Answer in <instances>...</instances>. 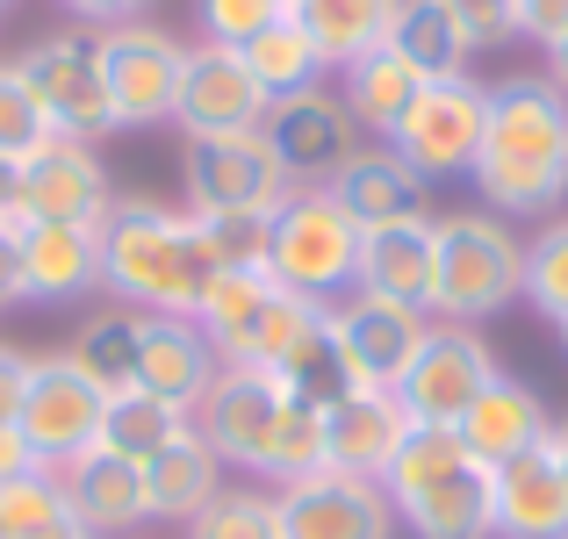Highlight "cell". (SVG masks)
Wrapping results in <instances>:
<instances>
[{"mask_svg": "<svg viewBox=\"0 0 568 539\" xmlns=\"http://www.w3.org/2000/svg\"><path fill=\"white\" fill-rule=\"evenodd\" d=\"M475 187L489 216H555L568 194V94L547 72L489 87V130L475 152Z\"/></svg>", "mask_w": 568, "mask_h": 539, "instance_id": "6da1fadb", "label": "cell"}, {"mask_svg": "<svg viewBox=\"0 0 568 539\" xmlns=\"http://www.w3.org/2000/svg\"><path fill=\"white\" fill-rule=\"evenodd\" d=\"M216 266L194 245V216L152 202V194H115L101 216V288L144 317H194Z\"/></svg>", "mask_w": 568, "mask_h": 539, "instance_id": "7a4b0ae2", "label": "cell"}, {"mask_svg": "<svg viewBox=\"0 0 568 539\" xmlns=\"http://www.w3.org/2000/svg\"><path fill=\"white\" fill-rule=\"evenodd\" d=\"M382 489L396 504V526H410L417 539H497V526H489V468L446 425L403 431Z\"/></svg>", "mask_w": 568, "mask_h": 539, "instance_id": "3957f363", "label": "cell"}, {"mask_svg": "<svg viewBox=\"0 0 568 539\" xmlns=\"http://www.w3.org/2000/svg\"><path fill=\"white\" fill-rule=\"evenodd\" d=\"M526 295V237L489 209L432 216V317L483 324Z\"/></svg>", "mask_w": 568, "mask_h": 539, "instance_id": "277c9868", "label": "cell"}, {"mask_svg": "<svg viewBox=\"0 0 568 539\" xmlns=\"http://www.w3.org/2000/svg\"><path fill=\"white\" fill-rule=\"evenodd\" d=\"M361 223L332 202V187H295L274 209V237H266V274L274 288L303 295V303H346L361 288Z\"/></svg>", "mask_w": 568, "mask_h": 539, "instance_id": "5b68a950", "label": "cell"}, {"mask_svg": "<svg viewBox=\"0 0 568 539\" xmlns=\"http://www.w3.org/2000/svg\"><path fill=\"white\" fill-rule=\"evenodd\" d=\"M101 410H109V388L72 353H29V388L22 410H14V431H22L37 468H65L72 454H87L101 439Z\"/></svg>", "mask_w": 568, "mask_h": 539, "instance_id": "8992f818", "label": "cell"}, {"mask_svg": "<svg viewBox=\"0 0 568 539\" xmlns=\"http://www.w3.org/2000/svg\"><path fill=\"white\" fill-rule=\"evenodd\" d=\"M22 87L37 94L51 138L72 144H101L115 130L109 87H101V58H94V29H58V37H37L22 58H14Z\"/></svg>", "mask_w": 568, "mask_h": 539, "instance_id": "52a82bcc", "label": "cell"}, {"mask_svg": "<svg viewBox=\"0 0 568 539\" xmlns=\"http://www.w3.org/2000/svg\"><path fill=\"white\" fill-rule=\"evenodd\" d=\"M483 130H489V87L468 80V72H454V80H425V94L388 130V144H396L403 166L432 187V180H468L475 173Z\"/></svg>", "mask_w": 568, "mask_h": 539, "instance_id": "ba28073f", "label": "cell"}, {"mask_svg": "<svg viewBox=\"0 0 568 539\" xmlns=\"http://www.w3.org/2000/svg\"><path fill=\"white\" fill-rule=\"evenodd\" d=\"M94 58H101V87H109L115 130H152L173 123V94H181V65L187 43L166 37L159 22H109L94 29Z\"/></svg>", "mask_w": 568, "mask_h": 539, "instance_id": "9c48e42d", "label": "cell"}, {"mask_svg": "<svg viewBox=\"0 0 568 539\" xmlns=\"http://www.w3.org/2000/svg\"><path fill=\"white\" fill-rule=\"evenodd\" d=\"M181 180H187V216H216V209L274 216L295 194L260 130H237V138H181Z\"/></svg>", "mask_w": 568, "mask_h": 539, "instance_id": "30bf717a", "label": "cell"}, {"mask_svg": "<svg viewBox=\"0 0 568 539\" xmlns=\"http://www.w3.org/2000/svg\"><path fill=\"white\" fill-rule=\"evenodd\" d=\"M260 138H266V152L281 159L288 187H332V180L346 173V159L361 152V123H353V109L332 87H303V94L266 101Z\"/></svg>", "mask_w": 568, "mask_h": 539, "instance_id": "8fae6325", "label": "cell"}, {"mask_svg": "<svg viewBox=\"0 0 568 539\" xmlns=\"http://www.w3.org/2000/svg\"><path fill=\"white\" fill-rule=\"evenodd\" d=\"M497 353L483 346V332L475 324H432L425 346H417V359L403 367L396 382V403L410 425H446L454 431L460 417H468V403L483 396L489 382H497Z\"/></svg>", "mask_w": 568, "mask_h": 539, "instance_id": "7c38bea8", "label": "cell"}, {"mask_svg": "<svg viewBox=\"0 0 568 539\" xmlns=\"http://www.w3.org/2000/svg\"><path fill=\"white\" fill-rule=\"evenodd\" d=\"M109 209H115V180L94 144L51 138L14 166V223H80V231H101Z\"/></svg>", "mask_w": 568, "mask_h": 539, "instance_id": "4fadbf2b", "label": "cell"}, {"mask_svg": "<svg viewBox=\"0 0 568 539\" xmlns=\"http://www.w3.org/2000/svg\"><path fill=\"white\" fill-rule=\"evenodd\" d=\"M281 410H288L281 374H266V367H216V382L202 388V403L187 410V425L209 439V454H216L223 468L260 475L266 439H274Z\"/></svg>", "mask_w": 568, "mask_h": 539, "instance_id": "5bb4252c", "label": "cell"}, {"mask_svg": "<svg viewBox=\"0 0 568 539\" xmlns=\"http://www.w3.org/2000/svg\"><path fill=\"white\" fill-rule=\"evenodd\" d=\"M274 511H281V539H396L388 489L338 468L274 489Z\"/></svg>", "mask_w": 568, "mask_h": 539, "instance_id": "9a60e30c", "label": "cell"}, {"mask_svg": "<svg viewBox=\"0 0 568 539\" xmlns=\"http://www.w3.org/2000/svg\"><path fill=\"white\" fill-rule=\"evenodd\" d=\"M260 115H266V87L245 72V58L223 51V43H187L181 94H173L181 138H237V130H260Z\"/></svg>", "mask_w": 568, "mask_h": 539, "instance_id": "2e32d148", "label": "cell"}, {"mask_svg": "<svg viewBox=\"0 0 568 539\" xmlns=\"http://www.w3.org/2000/svg\"><path fill=\"white\" fill-rule=\"evenodd\" d=\"M425 332H432L425 309L375 303V295H361V288H353L346 303H332V338H338V353H346V367H353L361 388H396L403 367L425 346Z\"/></svg>", "mask_w": 568, "mask_h": 539, "instance_id": "e0dca14e", "label": "cell"}, {"mask_svg": "<svg viewBox=\"0 0 568 539\" xmlns=\"http://www.w3.org/2000/svg\"><path fill=\"white\" fill-rule=\"evenodd\" d=\"M489 526L497 539H568V475L555 460V431L532 454L489 468Z\"/></svg>", "mask_w": 568, "mask_h": 539, "instance_id": "ac0fdd59", "label": "cell"}, {"mask_svg": "<svg viewBox=\"0 0 568 539\" xmlns=\"http://www.w3.org/2000/svg\"><path fill=\"white\" fill-rule=\"evenodd\" d=\"M58 489H65V511L80 539H123L144 526V475L138 460L109 454V446H87V454H72L65 468H51Z\"/></svg>", "mask_w": 568, "mask_h": 539, "instance_id": "d6986e66", "label": "cell"}, {"mask_svg": "<svg viewBox=\"0 0 568 539\" xmlns=\"http://www.w3.org/2000/svg\"><path fill=\"white\" fill-rule=\"evenodd\" d=\"M403 431H410V417H403L396 388H353L346 403L324 410V468L382 482L396 446H403Z\"/></svg>", "mask_w": 568, "mask_h": 539, "instance_id": "ffe728a7", "label": "cell"}, {"mask_svg": "<svg viewBox=\"0 0 568 539\" xmlns=\"http://www.w3.org/2000/svg\"><path fill=\"white\" fill-rule=\"evenodd\" d=\"M454 431H460V446H468L483 468H504V460L532 454V446L555 431V417H547L540 388H526L518 374H497V382L468 403V417H460Z\"/></svg>", "mask_w": 568, "mask_h": 539, "instance_id": "44dd1931", "label": "cell"}, {"mask_svg": "<svg viewBox=\"0 0 568 539\" xmlns=\"http://www.w3.org/2000/svg\"><path fill=\"white\" fill-rule=\"evenodd\" d=\"M144 518H159V526H194V518L209 511V504L223 497V460L209 454L202 431H181V439H166L152 460H144Z\"/></svg>", "mask_w": 568, "mask_h": 539, "instance_id": "7402d4cb", "label": "cell"}, {"mask_svg": "<svg viewBox=\"0 0 568 539\" xmlns=\"http://www.w3.org/2000/svg\"><path fill=\"white\" fill-rule=\"evenodd\" d=\"M216 346L202 338L194 317H144V353H138V388L173 410H194L202 388L216 382Z\"/></svg>", "mask_w": 568, "mask_h": 539, "instance_id": "603a6c76", "label": "cell"}, {"mask_svg": "<svg viewBox=\"0 0 568 539\" xmlns=\"http://www.w3.org/2000/svg\"><path fill=\"white\" fill-rule=\"evenodd\" d=\"M332 202L346 209L361 231H382V223L425 216V180L403 166L396 144H361V152L346 159V173L332 180Z\"/></svg>", "mask_w": 568, "mask_h": 539, "instance_id": "cb8c5ba5", "label": "cell"}, {"mask_svg": "<svg viewBox=\"0 0 568 539\" xmlns=\"http://www.w3.org/2000/svg\"><path fill=\"white\" fill-rule=\"evenodd\" d=\"M29 266V303H80L101 288V231L80 223H14Z\"/></svg>", "mask_w": 568, "mask_h": 539, "instance_id": "d4e9b609", "label": "cell"}, {"mask_svg": "<svg viewBox=\"0 0 568 539\" xmlns=\"http://www.w3.org/2000/svg\"><path fill=\"white\" fill-rule=\"evenodd\" d=\"M361 295L432 317V216L382 223V231L361 237Z\"/></svg>", "mask_w": 568, "mask_h": 539, "instance_id": "484cf974", "label": "cell"}, {"mask_svg": "<svg viewBox=\"0 0 568 539\" xmlns=\"http://www.w3.org/2000/svg\"><path fill=\"white\" fill-rule=\"evenodd\" d=\"M274 274L266 266H245V274H209L202 303H194V324L216 346L223 367H252V338H260L266 309H274Z\"/></svg>", "mask_w": 568, "mask_h": 539, "instance_id": "4316f807", "label": "cell"}, {"mask_svg": "<svg viewBox=\"0 0 568 539\" xmlns=\"http://www.w3.org/2000/svg\"><path fill=\"white\" fill-rule=\"evenodd\" d=\"M403 0H295V22H303V37L317 43V58L332 72H346L353 58L382 51L388 43V22H396Z\"/></svg>", "mask_w": 568, "mask_h": 539, "instance_id": "83f0119b", "label": "cell"}, {"mask_svg": "<svg viewBox=\"0 0 568 539\" xmlns=\"http://www.w3.org/2000/svg\"><path fill=\"white\" fill-rule=\"evenodd\" d=\"M338 80H346V87H338V101L353 109V123L375 130L382 144H388V130H396L403 115H410V101L425 94V80H417V72L403 65V58L388 51V43H382V51H367V58H353V65L338 72Z\"/></svg>", "mask_w": 568, "mask_h": 539, "instance_id": "f1b7e54d", "label": "cell"}, {"mask_svg": "<svg viewBox=\"0 0 568 539\" xmlns=\"http://www.w3.org/2000/svg\"><path fill=\"white\" fill-rule=\"evenodd\" d=\"M388 51H396L417 80H454V72H468V58H475L468 37H460V22L439 8V0H403L396 22H388Z\"/></svg>", "mask_w": 568, "mask_h": 539, "instance_id": "f546056e", "label": "cell"}, {"mask_svg": "<svg viewBox=\"0 0 568 539\" xmlns=\"http://www.w3.org/2000/svg\"><path fill=\"white\" fill-rule=\"evenodd\" d=\"M72 359H80L87 374H94L109 396H123V388H138V353H144V309L130 303H109L94 309V317H80V332H72Z\"/></svg>", "mask_w": 568, "mask_h": 539, "instance_id": "4dcf8cb0", "label": "cell"}, {"mask_svg": "<svg viewBox=\"0 0 568 539\" xmlns=\"http://www.w3.org/2000/svg\"><path fill=\"white\" fill-rule=\"evenodd\" d=\"M237 58H245V72L266 87V101L303 94V87H324V72H332V65L317 58V43L303 37V22H295V14H274V22H266Z\"/></svg>", "mask_w": 568, "mask_h": 539, "instance_id": "1f68e13d", "label": "cell"}, {"mask_svg": "<svg viewBox=\"0 0 568 539\" xmlns=\"http://www.w3.org/2000/svg\"><path fill=\"white\" fill-rule=\"evenodd\" d=\"M187 431V410H173V403H159V396H144V388H123V396H109V410H101V439L94 446H109V454H123V460H152L166 439H181Z\"/></svg>", "mask_w": 568, "mask_h": 539, "instance_id": "d6a6232c", "label": "cell"}, {"mask_svg": "<svg viewBox=\"0 0 568 539\" xmlns=\"http://www.w3.org/2000/svg\"><path fill=\"white\" fill-rule=\"evenodd\" d=\"M0 539H80L51 468H22L14 482H0Z\"/></svg>", "mask_w": 568, "mask_h": 539, "instance_id": "836d02e7", "label": "cell"}, {"mask_svg": "<svg viewBox=\"0 0 568 539\" xmlns=\"http://www.w3.org/2000/svg\"><path fill=\"white\" fill-rule=\"evenodd\" d=\"M260 475H274V489L303 482V475H324V410H310V403L288 396V410H281V425H274V439H266Z\"/></svg>", "mask_w": 568, "mask_h": 539, "instance_id": "e575fe53", "label": "cell"}, {"mask_svg": "<svg viewBox=\"0 0 568 539\" xmlns=\"http://www.w3.org/2000/svg\"><path fill=\"white\" fill-rule=\"evenodd\" d=\"M526 303L540 309L547 324H568V216H547L540 231L526 237Z\"/></svg>", "mask_w": 568, "mask_h": 539, "instance_id": "d590c367", "label": "cell"}, {"mask_svg": "<svg viewBox=\"0 0 568 539\" xmlns=\"http://www.w3.org/2000/svg\"><path fill=\"white\" fill-rule=\"evenodd\" d=\"M266 237H274V216H237V209H216V216H194V245L216 274H245V266H266Z\"/></svg>", "mask_w": 568, "mask_h": 539, "instance_id": "8d00e7d4", "label": "cell"}, {"mask_svg": "<svg viewBox=\"0 0 568 539\" xmlns=\"http://www.w3.org/2000/svg\"><path fill=\"white\" fill-rule=\"evenodd\" d=\"M187 539H281V511H274V489H231L209 504L194 526H181Z\"/></svg>", "mask_w": 568, "mask_h": 539, "instance_id": "74e56055", "label": "cell"}, {"mask_svg": "<svg viewBox=\"0 0 568 539\" xmlns=\"http://www.w3.org/2000/svg\"><path fill=\"white\" fill-rule=\"evenodd\" d=\"M37 144H51V123H43L37 94L22 87V72L0 65V159H14V166H22Z\"/></svg>", "mask_w": 568, "mask_h": 539, "instance_id": "f35d334b", "label": "cell"}, {"mask_svg": "<svg viewBox=\"0 0 568 539\" xmlns=\"http://www.w3.org/2000/svg\"><path fill=\"white\" fill-rule=\"evenodd\" d=\"M202 8V43H223V51H245L274 14H288L281 0H194Z\"/></svg>", "mask_w": 568, "mask_h": 539, "instance_id": "ab89813d", "label": "cell"}, {"mask_svg": "<svg viewBox=\"0 0 568 539\" xmlns=\"http://www.w3.org/2000/svg\"><path fill=\"white\" fill-rule=\"evenodd\" d=\"M439 8L460 22L468 51H497V43H511V37H518V22H511V0H439Z\"/></svg>", "mask_w": 568, "mask_h": 539, "instance_id": "60d3db41", "label": "cell"}, {"mask_svg": "<svg viewBox=\"0 0 568 539\" xmlns=\"http://www.w3.org/2000/svg\"><path fill=\"white\" fill-rule=\"evenodd\" d=\"M511 22H518V37H532L547 51V43L568 37V0H511Z\"/></svg>", "mask_w": 568, "mask_h": 539, "instance_id": "b9f144b4", "label": "cell"}, {"mask_svg": "<svg viewBox=\"0 0 568 539\" xmlns=\"http://www.w3.org/2000/svg\"><path fill=\"white\" fill-rule=\"evenodd\" d=\"M29 303V266H22V237L14 223H0V309Z\"/></svg>", "mask_w": 568, "mask_h": 539, "instance_id": "7bdbcfd3", "label": "cell"}, {"mask_svg": "<svg viewBox=\"0 0 568 539\" xmlns=\"http://www.w3.org/2000/svg\"><path fill=\"white\" fill-rule=\"evenodd\" d=\"M58 8H65L80 29H109V22H138L152 0H58Z\"/></svg>", "mask_w": 568, "mask_h": 539, "instance_id": "ee69618b", "label": "cell"}, {"mask_svg": "<svg viewBox=\"0 0 568 539\" xmlns=\"http://www.w3.org/2000/svg\"><path fill=\"white\" fill-rule=\"evenodd\" d=\"M22 388H29V353L0 346V431L14 425V410H22Z\"/></svg>", "mask_w": 568, "mask_h": 539, "instance_id": "f6af8a7d", "label": "cell"}, {"mask_svg": "<svg viewBox=\"0 0 568 539\" xmlns=\"http://www.w3.org/2000/svg\"><path fill=\"white\" fill-rule=\"evenodd\" d=\"M22 468H37V460H29V446H22V431H0V482H14V475H22Z\"/></svg>", "mask_w": 568, "mask_h": 539, "instance_id": "bcb514c9", "label": "cell"}, {"mask_svg": "<svg viewBox=\"0 0 568 539\" xmlns=\"http://www.w3.org/2000/svg\"><path fill=\"white\" fill-rule=\"evenodd\" d=\"M547 80H555L561 94H568V37H561V43H547Z\"/></svg>", "mask_w": 568, "mask_h": 539, "instance_id": "7dc6e473", "label": "cell"}, {"mask_svg": "<svg viewBox=\"0 0 568 539\" xmlns=\"http://www.w3.org/2000/svg\"><path fill=\"white\" fill-rule=\"evenodd\" d=\"M0 223H14V159H0Z\"/></svg>", "mask_w": 568, "mask_h": 539, "instance_id": "c3c4849f", "label": "cell"}, {"mask_svg": "<svg viewBox=\"0 0 568 539\" xmlns=\"http://www.w3.org/2000/svg\"><path fill=\"white\" fill-rule=\"evenodd\" d=\"M555 460H561V475H568V417H555Z\"/></svg>", "mask_w": 568, "mask_h": 539, "instance_id": "681fc988", "label": "cell"}, {"mask_svg": "<svg viewBox=\"0 0 568 539\" xmlns=\"http://www.w3.org/2000/svg\"><path fill=\"white\" fill-rule=\"evenodd\" d=\"M561 346H568V324H561Z\"/></svg>", "mask_w": 568, "mask_h": 539, "instance_id": "f907efd6", "label": "cell"}, {"mask_svg": "<svg viewBox=\"0 0 568 539\" xmlns=\"http://www.w3.org/2000/svg\"><path fill=\"white\" fill-rule=\"evenodd\" d=\"M281 8H295V0H281Z\"/></svg>", "mask_w": 568, "mask_h": 539, "instance_id": "816d5d0a", "label": "cell"}, {"mask_svg": "<svg viewBox=\"0 0 568 539\" xmlns=\"http://www.w3.org/2000/svg\"><path fill=\"white\" fill-rule=\"evenodd\" d=\"M0 8H8V0H0Z\"/></svg>", "mask_w": 568, "mask_h": 539, "instance_id": "f5cc1de1", "label": "cell"}]
</instances>
